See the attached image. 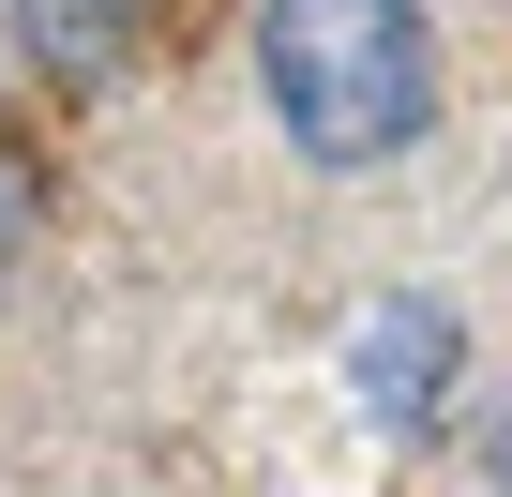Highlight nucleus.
<instances>
[{
  "instance_id": "2",
  "label": "nucleus",
  "mask_w": 512,
  "mask_h": 497,
  "mask_svg": "<svg viewBox=\"0 0 512 497\" xmlns=\"http://www.w3.org/2000/svg\"><path fill=\"white\" fill-rule=\"evenodd\" d=\"M347 377H362V407H377L392 437H422V422L452 407V302H377V317L347 332Z\"/></svg>"
},
{
  "instance_id": "5",
  "label": "nucleus",
  "mask_w": 512,
  "mask_h": 497,
  "mask_svg": "<svg viewBox=\"0 0 512 497\" xmlns=\"http://www.w3.org/2000/svg\"><path fill=\"white\" fill-rule=\"evenodd\" d=\"M482 467H497V497H512V392H497V422H482Z\"/></svg>"
},
{
  "instance_id": "4",
  "label": "nucleus",
  "mask_w": 512,
  "mask_h": 497,
  "mask_svg": "<svg viewBox=\"0 0 512 497\" xmlns=\"http://www.w3.org/2000/svg\"><path fill=\"white\" fill-rule=\"evenodd\" d=\"M31 226H46V181H31V151H16V136H0V272L31 257Z\"/></svg>"
},
{
  "instance_id": "1",
  "label": "nucleus",
  "mask_w": 512,
  "mask_h": 497,
  "mask_svg": "<svg viewBox=\"0 0 512 497\" xmlns=\"http://www.w3.org/2000/svg\"><path fill=\"white\" fill-rule=\"evenodd\" d=\"M256 106L317 181H377L437 121V16L422 0H256Z\"/></svg>"
},
{
  "instance_id": "3",
  "label": "nucleus",
  "mask_w": 512,
  "mask_h": 497,
  "mask_svg": "<svg viewBox=\"0 0 512 497\" xmlns=\"http://www.w3.org/2000/svg\"><path fill=\"white\" fill-rule=\"evenodd\" d=\"M0 31H16L46 76H121L136 31H151V0H0Z\"/></svg>"
}]
</instances>
